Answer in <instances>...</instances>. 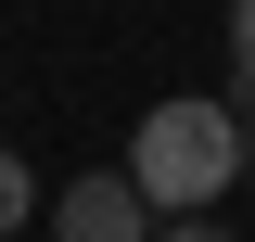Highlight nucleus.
Returning a JSON list of instances; mask_svg holds the SVG:
<instances>
[{
    "label": "nucleus",
    "mask_w": 255,
    "mask_h": 242,
    "mask_svg": "<svg viewBox=\"0 0 255 242\" xmlns=\"http://www.w3.org/2000/svg\"><path fill=\"white\" fill-rule=\"evenodd\" d=\"M128 179L153 191L166 230H217V204L243 191V115H230V102H204V90L153 102V115L128 127Z\"/></svg>",
    "instance_id": "f257e3e1"
},
{
    "label": "nucleus",
    "mask_w": 255,
    "mask_h": 242,
    "mask_svg": "<svg viewBox=\"0 0 255 242\" xmlns=\"http://www.w3.org/2000/svg\"><path fill=\"white\" fill-rule=\"evenodd\" d=\"M51 230L64 242H140V230H166V217H153V191L128 179V153H115V166H77V179L51 191Z\"/></svg>",
    "instance_id": "f03ea898"
},
{
    "label": "nucleus",
    "mask_w": 255,
    "mask_h": 242,
    "mask_svg": "<svg viewBox=\"0 0 255 242\" xmlns=\"http://www.w3.org/2000/svg\"><path fill=\"white\" fill-rule=\"evenodd\" d=\"M26 217H51V191H38V179H26V153H0V242L26 230Z\"/></svg>",
    "instance_id": "7ed1b4c3"
},
{
    "label": "nucleus",
    "mask_w": 255,
    "mask_h": 242,
    "mask_svg": "<svg viewBox=\"0 0 255 242\" xmlns=\"http://www.w3.org/2000/svg\"><path fill=\"white\" fill-rule=\"evenodd\" d=\"M230 77L255 90V0H230Z\"/></svg>",
    "instance_id": "20e7f679"
},
{
    "label": "nucleus",
    "mask_w": 255,
    "mask_h": 242,
    "mask_svg": "<svg viewBox=\"0 0 255 242\" xmlns=\"http://www.w3.org/2000/svg\"><path fill=\"white\" fill-rule=\"evenodd\" d=\"M243 179H255V115H243Z\"/></svg>",
    "instance_id": "39448f33"
}]
</instances>
